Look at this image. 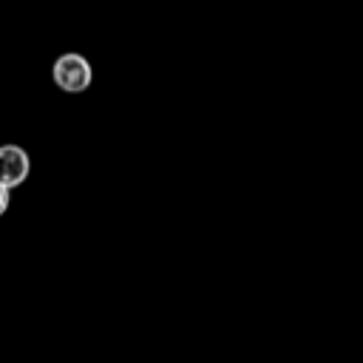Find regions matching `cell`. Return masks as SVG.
Returning <instances> with one entry per match:
<instances>
[{
	"mask_svg": "<svg viewBox=\"0 0 363 363\" xmlns=\"http://www.w3.org/2000/svg\"><path fill=\"white\" fill-rule=\"evenodd\" d=\"M51 77H54V82H57L60 91H65V94H82V91H88V85L94 79V71H91V62L82 54L65 51V54H60L54 60Z\"/></svg>",
	"mask_w": 363,
	"mask_h": 363,
	"instance_id": "1",
	"label": "cell"
},
{
	"mask_svg": "<svg viewBox=\"0 0 363 363\" xmlns=\"http://www.w3.org/2000/svg\"><path fill=\"white\" fill-rule=\"evenodd\" d=\"M9 210V187L0 182V216Z\"/></svg>",
	"mask_w": 363,
	"mask_h": 363,
	"instance_id": "3",
	"label": "cell"
},
{
	"mask_svg": "<svg viewBox=\"0 0 363 363\" xmlns=\"http://www.w3.org/2000/svg\"><path fill=\"white\" fill-rule=\"evenodd\" d=\"M31 173L28 153L20 145H0V182L11 190L20 187Z\"/></svg>",
	"mask_w": 363,
	"mask_h": 363,
	"instance_id": "2",
	"label": "cell"
}]
</instances>
